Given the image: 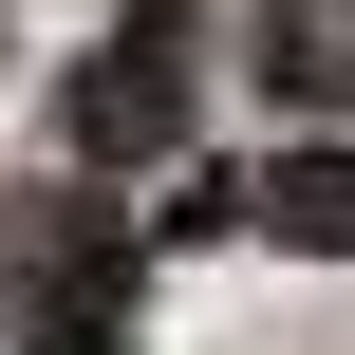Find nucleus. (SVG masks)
Listing matches in <instances>:
<instances>
[{"label": "nucleus", "mask_w": 355, "mask_h": 355, "mask_svg": "<svg viewBox=\"0 0 355 355\" xmlns=\"http://www.w3.org/2000/svg\"><path fill=\"white\" fill-rule=\"evenodd\" d=\"M187 112H206V19L150 0V19H112V37L56 75V168H75V187H94V168H168Z\"/></svg>", "instance_id": "nucleus-1"}, {"label": "nucleus", "mask_w": 355, "mask_h": 355, "mask_svg": "<svg viewBox=\"0 0 355 355\" xmlns=\"http://www.w3.org/2000/svg\"><path fill=\"white\" fill-rule=\"evenodd\" d=\"M131 262H150V243H131L112 206H75V168H56V187L19 206V337L112 355V337H131Z\"/></svg>", "instance_id": "nucleus-2"}, {"label": "nucleus", "mask_w": 355, "mask_h": 355, "mask_svg": "<svg viewBox=\"0 0 355 355\" xmlns=\"http://www.w3.org/2000/svg\"><path fill=\"white\" fill-rule=\"evenodd\" d=\"M262 225H281L300 262H355V131H318V150L262 168Z\"/></svg>", "instance_id": "nucleus-3"}]
</instances>
